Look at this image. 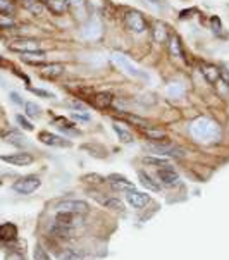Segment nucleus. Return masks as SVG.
Segmentation results:
<instances>
[{
  "mask_svg": "<svg viewBox=\"0 0 229 260\" xmlns=\"http://www.w3.org/2000/svg\"><path fill=\"white\" fill-rule=\"evenodd\" d=\"M6 47L16 54H26V52H37L43 50L42 40L35 37H14L12 40L6 42Z\"/></svg>",
  "mask_w": 229,
  "mask_h": 260,
  "instance_id": "f257e3e1",
  "label": "nucleus"
},
{
  "mask_svg": "<svg viewBox=\"0 0 229 260\" xmlns=\"http://www.w3.org/2000/svg\"><path fill=\"white\" fill-rule=\"evenodd\" d=\"M122 21H124L127 31H131L135 35H142L148 29V23H147V19H145V16L140 11H136V9H127L124 12Z\"/></svg>",
  "mask_w": 229,
  "mask_h": 260,
  "instance_id": "f03ea898",
  "label": "nucleus"
},
{
  "mask_svg": "<svg viewBox=\"0 0 229 260\" xmlns=\"http://www.w3.org/2000/svg\"><path fill=\"white\" fill-rule=\"evenodd\" d=\"M145 148L150 150L152 153H157V155H169V157H176L181 158L184 155V152L179 147H176L167 140H162V142H150L145 145Z\"/></svg>",
  "mask_w": 229,
  "mask_h": 260,
  "instance_id": "7ed1b4c3",
  "label": "nucleus"
},
{
  "mask_svg": "<svg viewBox=\"0 0 229 260\" xmlns=\"http://www.w3.org/2000/svg\"><path fill=\"white\" fill-rule=\"evenodd\" d=\"M42 186V179L38 176H24V178H19L17 181L12 184V189L17 193V195H31L37 189Z\"/></svg>",
  "mask_w": 229,
  "mask_h": 260,
  "instance_id": "20e7f679",
  "label": "nucleus"
},
{
  "mask_svg": "<svg viewBox=\"0 0 229 260\" xmlns=\"http://www.w3.org/2000/svg\"><path fill=\"white\" fill-rule=\"evenodd\" d=\"M0 160L6 162L9 166H16V167H26L31 166L35 162V157L28 152H16V153H9V155H2Z\"/></svg>",
  "mask_w": 229,
  "mask_h": 260,
  "instance_id": "39448f33",
  "label": "nucleus"
},
{
  "mask_svg": "<svg viewBox=\"0 0 229 260\" xmlns=\"http://www.w3.org/2000/svg\"><path fill=\"white\" fill-rule=\"evenodd\" d=\"M112 60L119 66V69H122L127 76H133V78H147V74H145L142 69H138L135 64H131L129 60L126 59L124 55L121 54H112Z\"/></svg>",
  "mask_w": 229,
  "mask_h": 260,
  "instance_id": "423d86ee",
  "label": "nucleus"
},
{
  "mask_svg": "<svg viewBox=\"0 0 229 260\" xmlns=\"http://www.w3.org/2000/svg\"><path fill=\"white\" fill-rule=\"evenodd\" d=\"M57 210L68 214H86L90 210V207H88L86 202L81 200H64L60 204H57Z\"/></svg>",
  "mask_w": 229,
  "mask_h": 260,
  "instance_id": "0eeeda50",
  "label": "nucleus"
},
{
  "mask_svg": "<svg viewBox=\"0 0 229 260\" xmlns=\"http://www.w3.org/2000/svg\"><path fill=\"white\" fill-rule=\"evenodd\" d=\"M64 64H60V62H45V64H42L38 68V74L42 76L43 79H57L59 76H62L64 74Z\"/></svg>",
  "mask_w": 229,
  "mask_h": 260,
  "instance_id": "6e6552de",
  "label": "nucleus"
},
{
  "mask_svg": "<svg viewBox=\"0 0 229 260\" xmlns=\"http://www.w3.org/2000/svg\"><path fill=\"white\" fill-rule=\"evenodd\" d=\"M38 140L42 143L48 145V147H59V148L71 147V142H69V140H66V138H62V136H59V135L48 133V131H40Z\"/></svg>",
  "mask_w": 229,
  "mask_h": 260,
  "instance_id": "1a4fd4ad",
  "label": "nucleus"
},
{
  "mask_svg": "<svg viewBox=\"0 0 229 260\" xmlns=\"http://www.w3.org/2000/svg\"><path fill=\"white\" fill-rule=\"evenodd\" d=\"M21 62L28 64V66H35V68H40L42 64L47 62V52L45 50H37V52H26V54H19Z\"/></svg>",
  "mask_w": 229,
  "mask_h": 260,
  "instance_id": "9d476101",
  "label": "nucleus"
},
{
  "mask_svg": "<svg viewBox=\"0 0 229 260\" xmlns=\"http://www.w3.org/2000/svg\"><path fill=\"white\" fill-rule=\"evenodd\" d=\"M126 200H127V204H129L131 207H135V209H143V207L150 202V197L143 191L129 189V191L126 193Z\"/></svg>",
  "mask_w": 229,
  "mask_h": 260,
  "instance_id": "9b49d317",
  "label": "nucleus"
},
{
  "mask_svg": "<svg viewBox=\"0 0 229 260\" xmlns=\"http://www.w3.org/2000/svg\"><path fill=\"white\" fill-rule=\"evenodd\" d=\"M152 38L155 43H167V40H169L171 33L169 29H167V24L162 23V21H153L152 23Z\"/></svg>",
  "mask_w": 229,
  "mask_h": 260,
  "instance_id": "f8f14e48",
  "label": "nucleus"
},
{
  "mask_svg": "<svg viewBox=\"0 0 229 260\" xmlns=\"http://www.w3.org/2000/svg\"><path fill=\"white\" fill-rule=\"evenodd\" d=\"M200 73L204 74L205 81L210 83V85H217V83L221 81V69L214 64H202Z\"/></svg>",
  "mask_w": 229,
  "mask_h": 260,
  "instance_id": "ddd939ff",
  "label": "nucleus"
},
{
  "mask_svg": "<svg viewBox=\"0 0 229 260\" xmlns=\"http://www.w3.org/2000/svg\"><path fill=\"white\" fill-rule=\"evenodd\" d=\"M43 4H45L47 11L54 16H64V14H68V11L71 9L68 0H45Z\"/></svg>",
  "mask_w": 229,
  "mask_h": 260,
  "instance_id": "4468645a",
  "label": "nucleus"
},
{
  "mask_svg": "<svg viewBox=\"0 0 229 260\" xmlns=\"http://www.w3.org/2000/svg\"><path fill=\"white\" fill-rule=\"evenodd\" d=\"M112 102H114V96H112V93H109V91H100V93H95L93 100H91L93 107L99 109V111H107V109H111Z\"/></svg>",
  "mask_w": 229,
  "mask_h": 260,
  "instance_id": "2eb2a0df",
  "label": "nucleus"
},
{
  "mask_svg": "<svg viewBox=\"0 0 229 260\" xmlns=\"http://www.w3.org/2000/svg\"><path fill=\"white\" fill-rule=\"evenodd\" d=\"M157 176H158V181L167 184V186H174V184L179 181V174L176 173L174 169H171L169 166H167V167H160V169H158V173H157Z\"/></svg>",
  "mask_w": 229,
  "mask_h": 260,
  "instance_id": "dca6fc26",
  "label": "nucleus"
},
{
  "mask_svg": "<svg viewBox=\"0 0 229 260\" xmlns=\"http://www.w3.org/2000/svg\"><path fill=\"white\" fill-rule=\"evenodd\" d=\"M102 33H104L102 23H100L99 19H90V21H88V24L83 28V35H85V38H88V40L100 38V37H102Z\"/></svg>",
  "mask_w": 229,
  "mask_h": 260,
  "instance_id": "f3484780",
  "label": "nucleus"
},
{
  "mask_svg": "<svg viewBox=\"0 0 229 260\" xmlns=\"http://www.w3.org/2000/svg\"><path fill=\"white\" fill-rule=\"evenodd\" d=\"M167 50L176 59H184V48L178 35H171L169 37V40H167Z\"/></svg>",
  "mask_w": 229,
  "mask_h": 260,
  "instance_id": "a211bd4d",
  "label": "nucleus"
},
{
  "mask_svg": "<svg viewBox=\"0 0 229 260\" xmlns=\"http://www.w3.org/2000/svg\"><path fill=\"white\" fill-rule=\"evenodd\" d=\"M19 6L23 7L24 11H28L29 14L38 16V17L45 14V11H47L45 4H43L42 0H24V2L19 4Z\"/></svg>",
  "mask_w": 229,
  "mask_h": 260,
  "instance_id": "6ab92c4d",
  "label": "nucleus"
},
{
  "mask_svg": "<svg viewBox=\"0 0 229 260\" xmlns=\"http://www.w3.org/2000/svg\"><path fill=\"white\" fill-rule=\"evenodd\" d=\"M109 183H111V186L114 189H119V191H129V189H135L133 183L127 181V179L122 178V176H111V178H109Z\"/></svg>",
  "mask_w": 229,
  "mask_h": 260,
  "instance_id": "aec40b11",
  "label": "nucleus"
},
{
  "mask_svg": "<svg viewBox=\"0 0 229 260\" xmlns=\"http://www.w3.org/2000/svg\"><path fill=\"white\" fill-rule=\"evenodd\" d=\"M142 131L148 140H152V142H162V140H167V133L164 129H158V127H150V126L145 127L143 126Z\"/></svg>",
  "mask_w": 229,
  "mask_h": 260,
  "instance_id": "412c9836",
  "label": "nucleus"
},
{
  "mask_svg": "<svg viewBox=\"0 0 229 260\" xmlns=\"http://www.w3.org/2000/svg\"><path fill=\"white\" fill-rule=\"evenodd\" d=\"M17 236V228L14 224L6 222L0 226V241H12Z\"/></svg>",
  "mask_w": 229,
  "mask_h": 260,
  "instance_id": "4be33fe9",
  "label": "nucleus"
},
{
  "mask_svg": "<svg viewBox=\"0 0 229 260\" xmlns=\"http://www.w3.org/2000/svg\"><path fill=\"white\" fill-rule=\"evenodd\" d=\"M4 140H6L7 143L14 145V147H23V145L26 143L24 135L19 133V131H16V129H11V131H7V133H4Z\"/></svg>",
  "mask_w": 229,
  "mask_h": 260,
  "instance_id": "5701e85b",
  "label": "nucleus"
},
{
  "mask_svg": "<svg viewBox=\"0 0 229 260\" xmlns=\"http://www.w3.org/2000/svg\"><path fill=\"white\" fill-rule=\"evenodd\" d=\"M17 11H19V4H17L16 0H0V12H2V14L16 17Z\"/></svg>",
  "mask_w": 229,
  "mask_h": 260,
  "instance_id": "b1692460",
  "label": "nucleus"
},
{
  "mask_svg": "<svg viewBox=\"0 0 229 260\" xmlns=\"http://www.w3.org/2000/svg\"><path fill=\"white\" fill-rule=\"evenodd\" d=\"M14 28H17V21H16V17H12V16H7V14H2L0 12V31H12Z\"/></svg>",
  "mask_w": 229,
  "mask_h": 260,
  "instance_id": "393cba45",
  "label": "nucleus"
},
{
  "mask_svg": "<svg viewBox=\"0 0 229 260\" xmlns=\"http://www.w3.org/2000/svg\"><path fill=\"white\" fill-rule=\"evenodd\" d=\"M112 129L116 131V135L119 136V140H121L122 143H133V133H131L129 129H126V127L119 126L117 122H114L112 124Z\"/></svg>",
  "mask_w": 229,
  "mask_h": 260,
  "instance_id": "a878e982",
  "label": "nucleus"
},
{
  "mask_svg": "<svg viewBox=\"0 0 229 260\" xmlns=\"http://www.w3.org/2000/svg\"><path fill=\"white\" fill-rule=\"evenodd\" d=\"M138 178H140V183H142L147 189H152V191H158V189H160V184L153 181L150 176L145 174L143 171H140V173H138Z\"/></svg>",
  "mask_w": 229,
  "mask_h": 260,
  "instance_id": "bb28decb",
  "label": "nucleus"
},
{
  "mask_svg": "<svg viewBox=\"0 0 229 260\" xmlns=\"http://www.w3.org/2000/svg\"><path fill=\"white\" fill-rule=\"evenodd\" d=\"M24 114L31 119H37V117L42 116V107L35 102H26L24 104Z\"/></svg>",
  "mask_w": 229,
  "mask_h": 260,
  "instance_id": "cd10ccee",
  "label": "nucleus"
},
{
  "mask_svg": "<svg viewBox=\"0 0 229 260\" xmlns=\"http://www.w3.org/2000/svg\"><path fill=\"white\" fill-rule=\"evenodd\" d=\"M184 95V86L179 85V83H173V85L167 86V96H171V99H179V96Z\"/></svg>",
  "mask_w": 229,
  "mask_h": 260,
  "instance_id": "c85d7f7f",
  "label": "nucleus"
},
{
  "mask_svg": "<svg viewBox=\"0 0 229 260\" xmlns=\"http://www.w3.org/2000/svg\"><path fill=\"white\" fill-rule=\"evenodd\" d=\"M16 122L21 127H23V129H26V131H33L35 129V126L28 121V117L23 116V114H16Z\"/></svg>",
  "mask_w": 229,
  "mask_h": 260,
  "instance_id": "c756f323",
  "label": "nucleus"
},
{
  "mask_svg": "<svg viewBox=\"0 0 229 260\" xmlns=\"http://www.w3.org/2000/svg\"><path fill=\"white\" fill-rule=\"evenodd\" d=\"M102 204L105 207H111V209L114 210H124V207H122V202L121 200H117V198H105V200H102Z\"/></svg>",
  "mask_w": 229,
  "mask_h": 260,
  "instance_id": "7c9ffc66",
  "label": "nucleus"
},
{
  "mask_svg": "<svg viewBox=\"0 0 229 260\" xmlns=\"http://www.w3.org/2000/svg\"><path fill=\"white\" fill-rule=\"evenodd\" d=\"M28 90L31 91L33 95H37V96H42V99H54V93H50V91H47V90H42V88H33V86H28Z\"/></svg>",
  "mask_w": 229,
  "mask_h": 260,
  "instance_id": "2f4dec72",
  "label": "nucleus"
},
{
  "mask_svg": "<svg viewBox=\"0 0 229 260\" xmlns=\"http://www.w3.org/2000/svg\"><path fill=\"white\" fill-rule=\"evenodd\" d=\"M145 164H152V166H155V167H167L169 166V162L164 160V158H155V157H145Z\"/></svg>",
  "mask_w": 229,
  "mask_h": 260,
  "instance_id": "473e14b6",
  "label": "nucleus"
},
{
  "mask_svg": "<svg viewBox=\"0 0 229 260\" xmlns=\"http://www.w3.org/2000/svg\"><path fill=\"white\" fill-rule=\"evenodd\" d=\"M33 258L35 260H50V257H48V253L45 252V250L42 248L40 245L35 246V252H33Z\"/></svg>",
  "mask_w": 229,
  "mask_h": 260,
  "instance_id": "72a5a7b5",
  "label": "nucleus"
},
{
  "mask_svg": "<svg viewBox=\"0 0 229 260\" xmlns=\"http://www.w3.org/2000/svg\"><path fill=\"white\" fill-rule=\"evenodd\" d=\"M9 100H11L12 104H16V105H19V107H24V99L21 96L17 91H9Z\"/></svg>",
  "mask_w": 229,
  "mask_h": 260,
  "instance_id": "f704fd0d",
  "label": "nucleus"
},
{
  "mask_svg": "<svg viewBox=\"0 0 229 260\" xmlns=\"http://www.w3.org/2000/svg\"><path fill=\"white\" fill-rule=\"evenodd\" d=\"M210 26H212V31L215 35H219L222 31V24H221V17H217V16H212L210 17Z\"/></svg>",
  "mask_w": 229,
  "mask_h": 260,
  "instance_id": "c9c22d12",
  "label": "nucleus"
},
{
  "mask_svg": "<svg viewBox=\"0 0 229 260\" xmlns=\"http://www.w3.org/2000/svg\"><path fill=\"white\" fill-rule=\"evenodd\" d=\"M69 2V7L71 9H79V11H83V9L86 7L88 0H68Z\"/></svg>",
  "mask_w": 229,
  "mask_h": 260,
  "instance_id": "e433bc0d",
  "label": "nucleus"
},
{
  "mask_svg": "<svg viewBox=\"0 0 229 260\" xmlns=\"http://www.w3.org/2000/svg\"><path fill=\"white\" fill-rule=\"evenodd\" d=\"M11 71H12V73H14V74H16V76H17V78H19V79H23V81H24V85H26V86H29V83H31V79H29L28 76H26V74H24V73L17 71V69H16V68H12V66H11Z\"/></svg>",
  "mask_w": 229,
  "mask_h": 260,
  "instance_id": "4c0bfd02",
  "label": "nucleus"
},
{
  "mask_svg": "<svg viewBox=\"0 0 229 260\" xmlns=\"http://www.w3.org/2000/svg\"><path fill=\"white\" fill-rule=\"evenodd\" d=\"M71 117L74 121H90V114L88 112H73Z\"/></svg>",
  "mask_w": 229,
  "mask_h": 260,
  "instance_id": "58836bf2",
  "label": "nucleus"
},
{
  "mask_svg": "<svg viewBox=\"0 0 229 260\" xmlns=\"http://www.w3.org/2000/svg\"><path fill=\"white\" fill-rule=\"evenodd\" d=\"M71 107L74 109V111H78V112H88L85 105H83L81 102H78V100H73V102H71Z\"/></svg>",
  "mask_w": 229,
  "mask_h": 260,
  "instance_id": "ea45409f",
  "label": "nucleus"
},
{
  "mask_svg": "<svg viewBox=\"0 0 229 260\" xmlns=\"http://www.w3.org/2000/svg\"><path fill=\"white\" fill-rule=\"evenodd\" d=\"M221 81L226 83V85L229 86V68L227 66L224 69H221Z\"/></svg>",
  "mask_w": 229,
  "mask_h": 260,
  "instance_id": "a19ab883",
  "label": "nucleus"
},
{
  "mask_svg": "<svg viewBox=\"0 0 229 260\" xmlns=\"http://www.w3.org/2000/svg\"><path fill=\"white\" fill-rule=\"evenodd\" d=\"M6 260H26L23 255L21 253H16V252H12V253H9L7 257H6Z\"/></svg>",
  "mask_w": 229,
  "mask_h": 260,
  "instance_id": "79ce46f5",
  "label": "nucleus"
},
{
  "mask_svg": "<svg viewBox=\"0 0 229 260\" xmlns=\"http://www.w3.org/2000/svg\"><path fill=\"white\" fill-rule=\"evenodd\" d=\"M148 2H150V4H158L160 0H148Z\"/></svg>",
  "mask_w": 229,
  "mask_h": 260,
  "instance_id": "37998d69",
  "label": "nucleus"
},
{
  "mask_svg": "<svg viewBox=\"0 0 229 260\" xmlns=\"http://www.w3.org/2000/svg\"><path fill=\"white\" fill-rule=\"evenodd\" d=\"M16 2H17V4H21V2H24V0H16Z\"/></svg>",
  "mask_w": 229,
  "mask_h": 260,
  "instance_id": "c03bdc74",
  "label": "nucleus"
}]
</instances>
